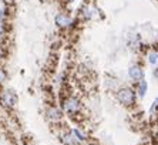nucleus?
I'll return each mask as SVG.
<instances>
[{
	"mask_svg": "<svg viewBox=\"0 0 158 145\" xmlns=\"http://www.w3.org/2000/svg\"><path fill=\"white\" fill-rule=\"evenodd\" d=\"M114 100L120 107L127 110H134L138 107V97H137L135 88L132 85H120L114 91Z\"/></svg>",
	"mask_w": 158,
	"mask_h": 145,
	"instance_id": "f257e3e1",
	"label": "nucleus"
},
{
	"mask_svg": "<svg viewBox=\"0 0 158 145\" xmlns=\"http://www.w3.org/2000/svg\"><path fill=\"white\" fill-rule=\"evenodd\" d=\"M60 107H61L64 115L69 117L70 120L78 118V117L81 115V113H83V108H84L83 101L74 94L64 95V97L61 98V101H60Z\"/></svg>",
	"mask_w": 158,
	"mask_h": 145,
	"instance_id": "f03ea898",
	"label": "nucleus"
},
{
	"mask_svg": "<svg viewBox=\"0 0 158 145\" xmlns=\"http://www.w3.org/2000/svg\"><path fill=\"white\" fill-rule=\"evenodd\" d=\"M44 115H46V120L52 124V125H56V127H60V124L63 122L64 117H66L64 113H63L61 107L57 104L46 105V108H44Z\"/></svg>",
	"mask_w": 158,
	"mask_h": 145,
	"instance_id": "7ed1b4c3",
	"label": "nucleus"
},
{
	"mask_svg": "<svg viewBox=\"0 0 158 145\" xmlns=\"http://www.w3.org/2000/svg\"><path fill=\"white\" fill-rule=\"evenodd\" d=\"M145 67L143 65V63H138V61H134L127 67V78L131 81L132 84H137L138 81L144 80L145 78Z\"/></svg>",
	"mask_w": 158,
	"mask_h": 145,
	"instance_id": "20e7f679",
	"label": "nucleus"
},
{
	"mask_svg": "<svg viewBox=\"0 0 158 145\" xmlns=\"http://www.w3.org/2000/svg\"><path fill=\"white\" fill-rule=\"evenodd\" d=\"M0 102L7 108H15L19 104V95L11 88H3L0 91Z\"/></svg>",
	"mask_w": 158,
	"mask_h": 145,
	"instance_id": "39448f33",
	"label": "nucleus"
},
{
	"mask_svg": "<svg viewBox=\"0 0 158 145\" xmlns=\"http://www.w3.org/2000/svg\"><path fill=\"white\" fill-rule=\"evenodd\" d=\"M57 139L60 141L61 145H80V142L74 138V135L71 134L70 128L60 127V130L57 131Z\"/></svg>",
	"mask_w": 158,
	"mask_h": 145,
	"instance_id": "423d86ee",
	"label": "nucleus"
},
{
	"mask_svg": "<svg viewBox=\"0 0 158 145\" xmlns=\"http://www.w3.org/2000/svg\"><path fill=\"white\" fill-rule=\"evenodd\" d=\"M70 131H71V134L74 135V138L80 142V145H87V142L90 141L88 134L81 127H70Z\"/></svg>",
	"mask_w": 158,
	"mask_h": 145,
	"instance_id": "0eeeda50",
	"label": "nucleus"
},
{
	"mask_svg": "<svg viewBox=\"0 0 158 145\" xmlns=\"http://www.w3.org/2000/svg\"><path fill=\"white\" fill-rule=\"evenodd\" d=\"M134 88H135V93H137L138 100H140V101H143V100H145V97H147V94H148L150 84H148V81L144 78V80L138 81L137 84H134Z\"/></svg>",
	"mask_w": 158,
	"mask_h": 145,
	"instance_id": "6e6552de",
	"label": "nucleus"
},
{
	"mask_svg": "<svg viewBox=\"0 0 158 145\" xmlns=\"http://www.w3.org/2000/svg\"><path fill=\"white\" fill-rule=\"evenodd\" d=\"M54 22L60 29H69V27L73 26V19L69 14H64V13H59V14L54 17Z\"/></svg>",
	"mask_w": 158,
	"mask_h": 145,
	"instance_id": "1a4fd4ad",
	"label": "nucleus"
},
{
	"mask_svg": "<svg viewBox=\"0 0 158 145\" xmlns=\"http://www.w3.org/2000/svg\"><path fill=\"white\" fill-rule=\"evenodd\" d=\"M104 87H106L107 91H110L114 94V91L120 87V83H118V78L114 76H111V74H107L104 76Z\"/></svg>",
	"mask_w": 158,
	"mask_h": 145,
	"instance_id": "9d476101",
	"label": "nucleus"
},
{
	"mask_svg": "<svg viewBox=\"0 0 158 145\" xmlns=\"http://www.w3.org/2000/svg\"><path fill=\"white\" fill-rule=\"evenodd\" d=\"M145 63H147L150 67H157L158 65V50L155 48H151L145 53Z\"/></svg>",
	"mask_w": 158,
	"mask_h": 145,
	"instance_id": "9b49d317",
	"label": "nucleus"
},
{
	"mask_svg": "<svg viewBox=\"0 0 158 145\" xmlns=\"http://www.w3.org/2000/svg\"><path fill=\"white\" fill-rule=\"evenodd\" d=\"M93 10L88 6H84V7H81V17H83V20H85V22H88V20H91L93 19Z\"/></svg>",
	"mask_w": 158,
	"mask_h": 145,
	"instance_id": "f8f14e48",
	"label": "nucleus"
},
{
	"mask_svg": "<svg viewBox=\"0 0 158 145\" xmlns=\"http://www.w3.org/2000/svg\"><path fill=\"white\" fill-rule=\"evenodd\" d=\"M148 111H150V115H158V95L154 98V101L150 105Z\"/></svg>",
	"mask_w": 158,
	"mask_h": 145,
	"instance_id": "ddd939ff",
	"label": "nucleus"
},
{
	"mask_svg": "<svg viewBox=\"0 0 158 145\" xmlns=\"http://www.w3.org/2000/svg\"><path fill=\"white\" fill-rule=\"evenodd\" d=\"M6 80H7V74H6V71H4L2 67H0V87H3V84L6 83Z\"/></svg>",
	"mask_w": 158,
	"mask_h": 145,
	"instance_id": "4468645a",
	"label": "nucleus"
},
{
	"mask_svg": "<svg viewBox=\"0 0 158 145\" xmlns=\"http://www.w3.org/2000/svg\"><path fill=\"white\" fill-rule=\"evenodd\" d=\"M151 76H152V78H155V80H158V65H157V67H154V68H152V72H151Z\"/></svg>",
	"mask_w": 158,
	"mask_h": 145,
	"instance_id": "2eb2a0df",
	"label": "nucleus"
},
{
	"mask_svg": "<svg viewBox=\"0 0 158 145\" xmlns=\"http://www.w3.org/2000/svg\"><path fill=\"white\" fill-rule=\"evenodd\" d=\"M67 2H69V3H73V2H74V0H67Z\"/></svg>",
	"mask_w": 158,
	"mask_h": 145,
	"instance_id": "dca6fc26",
	"label": "nucleus"
}]
</instances>
